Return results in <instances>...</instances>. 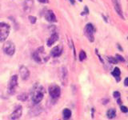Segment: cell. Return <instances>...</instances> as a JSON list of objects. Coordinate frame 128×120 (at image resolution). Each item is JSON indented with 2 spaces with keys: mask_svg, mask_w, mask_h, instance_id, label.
I'll list each match as a JSON object with an SVG mask.
<instances>
[{
  "mask_svg": "<svg viewBox=\"0 0 128 120\" xmlns=\"http://www.w3.org/2000/svg\"><path fill=\"white\" fill-rule=\"evenodd\" d=\"M44 96V89L42 86H35L32 91V101L34 104H38L42 101Z\"/></svg>",
  "mask_w": 128,
  "mask_h": 120,
  "instance_id": "obj_1",
  "label": "cell"
},
{
  "mask_svg": "<svg viewBox=\"0 0 128 120\" xmlns=\"http://www.w3.org/2000/svg\"><path fill=\"white\" fill-rule=\"evenodd\" d=\"M10 27L6 22H0V42H4L10 34Z\"/></svg>",
  "mask_w": 128,
  "mask_h": 120,
  "instance_id": "obj_2",
  "label": "cell"
},
{
  "mask_svg": "<svg viewBox=\"0 0 128 120\" xmlns=\"http://www.w3.org/2000/svg\"><path fill=\"white\" fill-rule=\"evenodd\" d=\"M2 50L4 51V53L6 54L7 55H13L15 52V46L13 42L11 41H6L4 43Z\"/></svg>",
  "mask_w": 128,
  "mask_h": 120,
  "instance_id": "obj_3",
  "label": "cell"
},
{
  "mask_svg": "<svg viewBox=\"0 0 128 120\" xmlns=\"http://www.w3.org/2000/svg\"><path fill=\"white\" fill-rule=\"evenodd\" d=\"M84 33L85 35L89 39L90 42H94V27L91 23H88L86 25L85 29H84Z\"/></svg>",
  "mask_w": 128,
  "mask_h": 120,
  "instance_id": "obj_4",
  "label": "cell"
},
{
  "mask_svg": "<svg viewBox=\"0 0 128 120\" xmlns=\"http://www.w3.org/2000/svg\"><path fill=\"white\" fill-rule=\"evenodd\" d=\"M49 94L53 99L58 98L61 94V89L56 84H51L49 86Z\"/></svg>",
  "mask_w": 128,
  "mask_h": 120,
  "instance_id": "obj_5",
  "label": "cell"
},
{
  "mask_svg": "<svg viewBox=\"0 0 128 120\" xmlns=\"http://www.w3.org/2000/svg\"><path fill=\"white\" fill-rule=\"evenodd\" d=\"M18 86V75H13L10 79L8 84V93L10 94H14L15 92V88Z\"/></svg>",
  "mask_w": 128,
  "mask_h": 120,
  "instance_id": "obj_6",
  "label": "cell"
},
{
  "mask_svg": "<svg viewBox=\"0 0 128 120\" xmlns=\"http://www.w3.org/2000/svg\"><path fill=\"white\" fill-rule=\"evenodd\" d=\"M111 1H112V3H113L114 10L116 12H117L118 16L120 18H122V19H124V16H123L122 10V5H121L120 0H111Z\"/></svg>",
  "mask_w": 128,
  "mask_h": 120,
  "instance_id": "obj_7",
  "label": "cell"
},
{
  "mask_svg": "<svg viewBox=\"0 0 128 120\" xmlns=\"http://www.w3.org/2000/svg\"><path fill=\"white\" fill-rule=\"evenodd\" d=\"M60 80L62 82L63 85H66L68 81V72L65 66H62L60 68Z\"/></svg>",
  "mask_w": 128,
  "mask_h": 120,
  "instance_id": "obj_8",
  "label": "cell"
},
{
  "mask_svg": "<svg viewBox=\"0 0 128 120\" xmlns=\"http://www.w3.org/2000/svg\"><path fill=\"white\" fill-rule=\"evenodd\" d=\"M22 113V109L21 106H18L15 108L14 110L12 112V114H10V118L12 120H18L20 117H21Z\"/></svg>",
  "mask_w": 128,
  "mask_h": 120,
  "instance_id": "obj_9",
  "label": "cell"
},
{
  "mask_svg": "<svg viewBox=\"0 0 128 120\" xmlns=\"http://www.w3.org/2000/svg\"><path fill=\"white\" fill-rule=\"evenodd\" d=\"M34 1L33 0H25L23 2V10L26 13H29L33 9Z\"/></svg>",
  "mask_w": 128,
  "mask_h": 120,
  "instance_id": "obj_10",
  "label": "cell"
},
{
  "mask_svg": "<svg viewBox=\"0 0 128 120\" xmlns=\"http://www.w3.org/2000/svg\"><path fill=\"white\" fill-rule=\"evenodd\" d=\"M19 73L22 80H26L30 76V71L27 69V67L25 66H22L19 69Z\"/></svg>",
  "mask_w": 128,
  "mask_h": 120,
  "instance_id": "obj_11",
  "label": "cell"
},
{
  "mask_svg": "<svg viewBox=\"0 0 128 120\" xmlns=\"http://www.w3.org/2000/svg\"><path fill=\"white\" fill-rule=\"evenodd\" d=\"M45 18L46 19V21L50 22H55L57 21L55 14H54V12L50 10L46 11V13L45 14Z\"/></svg>",
  "mask_w": 128,
  "mask_h": 120,
  "instance_id": "obj_12",
  "label": "cell"
},
{
  "mask_svg": "<svg viewBox=\"0 0 128 120\" xmlns=\"http://www.w3.org/2000/svg\"><path fill=\"white\" fill-rule=\"evenodd\" d=\"M62 48L60 46H57L54 47L53 49L51 50V52H50L51 55L54 58L59 57V56L62 54Z\"/></svg>",
  "mask_w": 128,
  "mask_h": 120,
  "instance_id": "obj_13",
  "label": "cell"
},
{
  "mask_svg": "<svg viewBox=\"0 0 128 120\" xmlns=\"http://www.w3.org/2000/svg\"><path fill=\"white\" fill-rule=\"evenodd\" d=\"M58 35L57 33L52 34L51 36L49 38V39H48V41H47V46H51L55 42L58 41Z\"/></svg>",
  "mask_w": 128,
  "mask_h": 120,
  "instance_id": "obj_14",
  "label": "cell"
},
{
  "mask_svg": "<svg viewBox=\"0 0 128 120\" xmlns=\"http://www.w3.org/2000/svg\"><path fill=\"white\" fill-rule=\"evenodd\" d=\"M62 117H63V120H68L70 117H71V110L70 109H64L62 111Z\"/></svg>",
  "mask_w": 128,
  "mask_h": 120,
  "instance_id": "obj_15",
  "label": "cell"
},
{
  "mask_svg": "<svg viewBox=\"0 0 128 120\" xmlns=\"http://www.w3.org/2000/svg\"><path fill=\"white\" fill-rule=\"evenodd\" d=\"M106 115H107V118H114L116 115V110L113 108H111V109H109L106 112Z\"/></svg>",
  "mask_w": 128,
  "mask_h": 120,
  "instance_id": "obj_16",
  "label": "cell"
},
{
  "mask_svg": "<svg viewBox=\"0 0 128 120\" xmlns=\"http://www.w3.org/2000/svg\"><path fill=\"white\" fill-rule=\"evenodd\" d=\"M120 74H121V70H120V69L118 67H115L114 69V70L112 71V74H113V76L114 78H117L118 79V81H119V78H118V77L120 76Z\"/></svg>",
  "mask_w": 128,
  "mask_h": 120,
  "instance_id": "obj_17",
  "label": "cell"
},
{
  "mask_svg": "<svg viewBox=\"0 0 128 120\" xmlns=\"http://www.w3.org/2000/svg\"><path fill=\"white\" fill-rule=\"evenodd\" d=\"M33 58H34V60L35 62H37L38 63H40V62H42V59H41V58L39 57L38 51H35L34 53L33 54Z\"/></svg>",
  "mask_w": 128,
  "mask_h": 120,
  "instance_id": "obj_18",
  "label": "cell"
},
{
  "mask_svg": "<svg viewBox=\"0 0 128 120\" xmlns=\"http://www.w3.org/2000/svg\"><path fill=\"white\" fill-rule=\"evenodd\" d=\"M86 58V52L84 50H81L79 53V60L80 61H83V60H85Z\"/></svg>",
  "mask_w": 128,
  "mask_h": 120,
  "instance_id": "obj_19",
  "label": "cell"
},
{
  "mask_svg": "<svg viewBox=\"0 0 128 120\" xmlns=\"http://www.w3.org/2000/svg\"><path fill=\"white\" fill-rule=\"evenodd\" d=\"M107 60H108V62L112 63V64H117L118 63V60L116 58L114 57H112V56H109V57L107 58Z\"/></svg>",
  "mask_w": 128,
  "mask_h": 120,
  "instance_id": "obj_20",
  "label": "cell"
},
{
  "mask_svg": "<svg viewBox=\"0 0 128 120\" xmlns=\"http://www.w3.org/2000/svg\"><path fill=\"white\" fill-rule=\"evenodd\" d=\"M27 94L26 93H23V94H19L18 96V98L19 100H21V101H26V98H27Z\"/></svg>",
  "mask_w": 128,
  "mask_h": 120,
  "instance_id": "obj_21",
  "label": "cell"
},
{
  "mask_svg": "<svg viewBox=\"0 0 128 120\" xmlns=\"http://www.w3.org/2000/svg\"><path fill=\"white\" fill-rule=\"evenodd\" d=\"M115 58H117L118 61H121V62H124V61H125V59H124L122 56H121L120 54H117L115 55Z\"/></svg>",
  "mask_w": 128,
  "mask_h": 120,
  "instance_id": "obj_22",
  "label": "cell"
},
{
  "mask_svg": "<svg viewBox=\"0 0 128 120\" xmlns=\"http://www.w3.org/2000/svg\"><path fill=\"white\" fill-rule=\"evenodd\" d=\"M120 110H121L122 112H123V113H127L128 112V108L125 106H121V107H120Z\"/></svg>",
  "mask_w": 128,
  "mask_h": 120,
  "instance_id": "obj_23",
  "label": "cell"
},
{
  "mask_svg": "<svg viewBox=\"0 0 128 120\" xmlns=\"http://www.w3.org/2000/svg\"><path fill=\"white\" fill-rule=\"evenodd\" d=\"M29 20H30V22L32 23V24H34L36 22V18L34 17V16H29Z\"/></svg>",
  "mask_w": 128,
  "mask_h": 120,
  "instance_id": "obj_24",
  "label": "cell"
},
{
  "mask_svg": "<svg viewBox=\"0 0 128 120\" xmlns=\"http://www.w3.org/2000/svg\"><path fill=\"white\" fill-rule=\"evenodd\" d=\"M113 96H114V98H119L120 96H121V94H120V93L118 91H114L113 93Z\"/></svg>",
  "mask_w": 128,
  "mask_h": 120,
  "instance_id": "obj_25",
  "label": "cell"
},
{
  "mask_svg": "<svg viewBox=\"0 0 128 120\" xmlns=\"http://www.w3.org/2000/svg\"><path fill=\"white\" fill-rule=\"evenodd\" d=\"M38 1L41 3H48L49 2V0H38Z\"/></svg>",
  "mask_w": 128,
  "mask_h": 120,
  "instance_id": "obj_26",
  "label": "cell"
},
{
  "mask_svg": "<svg viewBox=\"0 0 128 120\" xmlns=\"http://www.w3.org/2000/svg\"><path fill=\"white\" fill-rule=\"evenodd\" d=\"M88 13H89V10H88V8H87V6H85V12H82V14H88Z\"/></svg>",
  "mask_w": 128,
  "mask_h": 120,
  "instance_id": "obj_27",
  "label": "cell"
},
{
  "mask_svg": "<svg viewBox=\"0 0 128 120\" xmlns=\"http://www.w3.org/2000/svg\"><path fill=\"white\" fill-rule=\"evenodd\" d=\"M124 84H125V86H128V78H125V80H124Z\"/></svg>",
  "mask_w": 128,
  "mask_h": 120,
  "instance_id": "obj_28",
  "label": "cell"
},
{
  "mask_svg": "<svg viewBox=\"0 0 128 120\" xmlns=\"http://www.w3.org/2000/svg\"><path fill=\"white\" fill-rule=\"evenodd\" d=\"M118 104L121 103V100H120V98H118Z\"/></svg>",
  "mask_w": 128,
  "mask_h": 120,
  "instance_id": "obj_29",
  "label": "cell"
},
{
  "mask_svg": "<svg viewBox=\"0 0 128 120\" xmlns=\"http://www.w3.org/2000/svg\"><path fill=\"white\" fill-rule=\"evenodd\" d=\"M70 1L72 4H74V0H70Z\"/></svg>",
  "mask_w": 128,
  "mask_h": 120,
  "instance_id": "obj_30",
  "label": "cell"
},
{
  "mask_svg": "<svg viewBox=\"0 0 128 120\" xmlns=\"http://www.w3.org/2000/svg\"><path fill=\"white\" fill-rule=\"evenodd\" d=\"M78 1H79V2H82V0H78Z\"/></svg>",
  "mask_w": 128,
  "mask_h": 120,
  "instance_id": "obj_31",
  "label": "cell"
},
{
  "mask_svg": "<svg viewBox=\"0 0 128 120\" xmlns=\"http://www.w3.org/2000/svg\"><path fill=\"white\" fill-rule=\"evenodd\" d=\"M127 39H128V37H127Z\"/></svg>",
  "mask_w": 128,
  "mask_h": 120,
  "instance_id": "obj_32",
  "label": "cell"
}]
</instances>
